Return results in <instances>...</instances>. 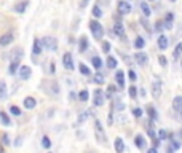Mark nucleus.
<instances>
[{
	"label": "nucleus",
	"mask_w": 182,
	"mask_h": 153,
	"mask_svg": "<svg viewBox=\"0 0 182 153\" xmlns=\"http://www.w3.org/2000/svg\"><path fill=\"white\" fill-rule=\"evenodd\" d=\"M158 61H160V64H161L163 67H164V65H166V64H168V59H166V58H164V56H163V54H161V56H158Z\"/></svg>",
	"instance_id": "nucleus-42"
},
{
	"label": "nucleus",
	"mask_w": 182,
	"mask_h": 153,
	"mask_svg": "<svg viewBox=\"0 0 182 153\" xmlns=\"http://www.w3.org/2000/svg\"><path fill=\"white\" fill-rule=\"evenodd\" d=\"M42 42L38 40V38H35L34 40V45H32V51H34V56H37V54H40L42 53Z\"/></svg>",
	"instance_id": "nucleus-12"
},
{
	"label": "nucleus",
	"mask_w": 182,
	"mask_h": 153,
	"mask_svg": "<svg viewBox=\"0 0 182 153\" xmlns=\"http://www.w3.org/2000/svg\"><path fill=\"white\" fill-rule=\"evenodd\" d=\"M0 153H5V150H3V147L0 145Z\"/></svg>",
	"instance_id": "nucleus-50"
},
{
	"label": "nucleus",
	"mask_w": 182,
	"mask_h": 153,
	"mask_svg": "<svg viewBox=\"0 0 182 153\" xmlns=\"http://www.w3.org/2000/svg\"><path fill=\"white\" fill-rule=\"evenodd\" d=\"M147 113H149V116L152 118V120H157V112H155V109H153L152 105L147 107Z\"/></svg>",
	"instance_id": "nucleus-30"
},
{
	"label": "nucleus",
	"mask_w": 182,
	"mask_h": 153,
	"mask_svg": "<svg viewBox=\"0 0 182 153\" xmlns=\"http://www.w3.org/2000/svg\"><path fill=\"white\" fill-rule=\"evenodd\" d=\"M94 134H96L98 142H101L102 145H107V137H106V132H104V129H102L99 120H94Z\"/></svg>",
	"instance_id": "nucleus-2"
},
{
	"label": "nucleus",
	"mask_w": 182,
	"mask_h": 153,
	"mask_svg": "<svg viewBox=\"0 0 182 153\" xmlns=\"http://www.w3.org/2000/svg\"><path fill=\"white\" fill-rule=\"evenodd\" d=\"M113 32H115L118 37H125V27H123V24L117 22V24L113 26Z\"/></svg>",
	"instance_id": "nucleus-18"
},
{
	"label": "nucleus",
	"mask_w": 182,
	"mask_h": 153,
	"mask_svg": "<svg viewBox=\"0 0 182 153\" xmlns=\"http://www.w3.org/2000/svg\"><path fill=\"white\" fill-rule=\"evenodd\" d=\"M31 73H32V70H31L29 65H21V67H19V77H21V78L27 80V78L31 77Z\"/></svg>",
	"instance_id": "nucleus-10"
},
{
	"label": "nucleus",
	"mask_w": 182,
	"mask_h": 153,
	"mask_svg": "<svg viewBox=\"0 0 182 153\" xmlns=\"http://www.w3.org/2000/svg\"><path fill=\"white\" fill-rule=\"evenodd\" d=\"M117 10H118L120 14H128V13H131V5H129L126 0H120L118 5H117Z\"/></svg>",
	"instance_id": "nucleus-4"
},
{
	"label": "nucleus",
	"mask_w": 182,
	"mask_h": 153,
	"mask_svg": "<svg viewBox=\"0 0 182 153\" xmlns=\"http://www.w3.org/2000/svg\"><path fill=\"white\" fill-rule=\"evenodd\" d=\"M180 54H182V43H177V45H176V48H174L173 58H174V59H179Z\"/></svg>",
	"instance_id": "nucleus-25"
},
{
	"label": "nucleus",
	"mask_w": 182,
	"mask_h": 153,
	"mask_svg": "<svg viewBox=\"0 0 182 153\" xmlns=\"http://www.w3.org/2000/svg\"><path fill=\"white\" fill-rule=\"evenodd\" d=\"M91 62H93V65L96 67V69H101V65H102V61H101V58H99V56H94V58L91 59Z\"/></svg>",
	"instance_id": "nucleus-29"
},
{
	"label": "nucleus",
	"mask_w": 182,
	"mask_h": 153,
	"mask_svg": "<svg viewBox=\"0 0 182 153\" xmlns=\"http://www.w3.org/2000/svg\"><path fill=\"white\" fill-rule=\"evenodd\" d=\"M86 48H88V40H86V37H82L80 38V53H85L86 51Z\"/></svg>",
	"instance_id": "nucleus-27"
},
{
	"label": "nucleus",
	"mask_w": 182,
	"mask_h": 153,
	"mask_svg": "<svg viewBox=\"0 0 182 153\" xmlns=\"http://www.w3.org/2000/svg\"><path fill=\"white\" fill-rule=\"evenodd\" d=\"M168 137V134H166V131H160V132H158V139H160V140H164V139H166Z\"/></svg>",
	"instance_id": "nucleus-45"
},
{
	"label": "nucleus",
	"mask_w": 182,
	"mask_h": 153,
	"mask_svg": "<svg viewBox=\"0 0 182 153\" xmlns=\"http://www.w3.org/2000/svg\"><path fill=\"white\" fill-rule=\"evenodd\" d=\"M180 137H182V131H180Z\"/></svg>",
	"instance_id": "nucleus-52"
},
{
	"label": "nucleus",
	"mask_w": 182,
	"mask_h": 153,
	"mask_svg": "<svg viewBox=\"0 0 182 153\" xmlns=\"http://www.w3.org/2000/svg\"><path fill=\"white\" fill-rule=\"evenodd\" d=\"M168 45H169V40H168L166 35H160V37H158V48H160V49H166Z\"/></svg>",
	"instance_id": "nucleus-11"
},
{
	"label": "nucleus",
	"mask_w": 182,
	"mask_h": 153,
	"mask_svg": "<svg viewBox=\"0 0 182 153\" xmlns=\"http://www.w3.org/2000/svg\"><path fill=\"white\" fill-rule=\"evenodd\" d=\"M42 145L45 147V148H50V147H51V140H50L48 135H45V137L42 139Z\"/></svg>",
	"instance_id": "nucleus-34"
},
{
	"label": "nucleus",
	"mask_w": 182,
	"mask_h": 153,
	"mask_svg": "<svg viewBox=\"0 0 182 153\" xmlns=\"http://www.w3.org/2000/svg\"><path fill=\"white\" fill-rule=\"evenodd\" d=\"M107 89H109V96H110L112 93H115V91H117V88H115V86H113V84H110V86H109V88H107Z\"/></svg>",
	"instance_id": "nucleus-47"
},
{
	"label": "nucleus",
	"mask_w": 182,
	"mask_h": 153,
	"mask_svg": "<svg viewBox=\"0 0 182 153\" xmlns=\"http://www.w3.org/2000/svg\"><path fill=\"white\" fill-rule=\"evenodd\" d=\"M134 46L138 48V49H142L145 46V40L142 37H136V40H134Z\"/></svg>",
	"instance_id": "nucleus-24"
},
{
	"label": "nucleus",
	"mask_w": 182,
	"mask_h": 153,
	"mask_svg": "<svg viewBox=\"0 0 182 153\" xmlns=\"http://www.w3.org/2000/svg\"><path fill=\"white\" fill-rule=\"evenodd\" d=\"M179 147H180V144H179V142H176V140H171V144L168 145L166 151H168V153H174V150H177Z\"/></svg>",
	"instance_id": "nucleus-23"
},
{
	"label": "nucleus",
	"mask_w": 182,
	"mask_h": 153,
	"mask_svg": "<svg viewBox=\"0 0 182 153\" xmlns=\"http://www.w3.org/2000/svg\"><path fill=\"white\" fill-rule=\"evenodd\" d=\"M11 40H13V35L11 33H5V35L0 37V46H7V45L11 43Z\"/></svg>",
	"instance_id": "nucleus-13"
},
{
	"label": "nucleus",
	"mask_w": 182,
	"mask_h": 153,
	"mask_svg": "<svg viewBox=\"0 0 182 153\" xmlns=\"http://www.w3.org/2000/svg\"><path fill=\"white\" fill-rule=\"evenodd\" d=\"M10 112L13 113V115H21V110H19L16 105H11V107H10Z\"/></svg>",
	"instance_id": "nucleus-40"
},
{
	"label": "nucleus",
	"mask_w": 182,
	"mask_h": 153,
	"mask_svg": "<svg viewBox=\"0 0 182 153\" xmlns=\"http://www.w3.org/2000/svg\"><path fill=\"white\" fill-rule=\"evenodd\" d=\"M133 115H134L136 118H139V116H142V110H141L139 107H138V109H134V110H133Z\"/></svg>",
	"instance_id": "nucleus-43"
},
{
	"label": "nucleus",
	"mask_w": 182,
	"mask_h": 153,
	"mask_svg": "<svg viewBox=\"0 0 182 153\" xmlns=\"http://www.w3.org/2000/svg\"><path fill=\"white\" fill-rule=\"evenodd\" d=\"M134 58H136V62H138V64H141V65H145L147 61H149V56H147L145 53H142V51H138Z\"/></svg>",
	"instance_id": "nucleus-9"
},
{
	"label": "nucleus",
	"mask_w": 182,
	"mask_h": 153,
	"mask_svg": "<svg viewBox=\"0 0 182 153\" xmlns=\"http://www.w3.org/2000/svg\"><path fill=\"white\" fill-rule=\"evenodd\" d=\"M35 105H37V100L34 99V97H31V96L24 99V107H26V109H29V110H31V109H34Z\"/></svg>",
	"instance_id": "nucleus-17"
},
{
	"label": "nucleus",
	"mask_w": 182,
	"mask_h": 153,
	"mask_svg": "<svg viewBox=\"0 0 182 153\" xmlns=\"http://www.w3.org/2000/svg\"><path fill=\"white\" fill-rule=\"evenodd\" d=\"M93 16H94V18H101V16H102V11H101V8H99V5H94Z\"/></svg>",
	"instance_id": "nucleus-32"
},
{
	"label": "nucleus",
	"mask_w": 182,
	"mask_h": 153,
	"mask_svg": "<svg viewBox=\"0 0 182 153\" xmlns=\"http://www.w3.org/2000/svg\"><path fill=\"white\" fill-rule=\"evenodd\" d=\"M147 153H158V150H157V147H152V148H149Z\"/></svg>",
	"instance_id": "nucleus-49"
},
{
	"label": "nucleus",
	"mask_w": 182,
	"mask_h": 153,
	"mask_svg": "<svg viewBox=\"0 0 182 153\" xmlns=\"http://www.w3.org/2000/svg\"><path fill=\"white\" fill-rule=\"evenodd\" d=\"M78 97H80V100H82V102H86V100H88V97H89V94H88L86 89H83V91H82L80 94H78Z\"/></svg>",
	"instance_id": "nucleus-33"
},
{
	"label": "nucleus",
	"mask_w": 182,
	"mask_h": 153,
	"mask_svg": "<svg viewBox=\"0 0 182 153\" xmlns=\"http://www.w3.org/2000/svg\"><path fill=\"white\" fill-rule=\"evenodd\" d=\"M62 64H64V67L67 70L73 69V61H72V54L70 53H66L64 56H62Z\"/></svg>",
	"instance_id": "nucleus-7"
},
{
	"label": "nucleus",
	"mask_w": 182,
	"mask_h": 153,
	"mask_svg": "<svg viewBox=\"0 0 182 153\" xmlns=\"http://www.w3.org/2000/svg\"><path fill=\"white\" fill-rule=\"evenodd\" d=\"M173 19H174V14H173V13H168V14H166V21L173 22Z\"/></svg>",
	"instance_id": "nucleus-48"
},
{
	"label": "nucleus",
	"mask_w": 182,
	"mask_h": 153,
	"mask_svg": "<svg viewBox=\"0 0 182 153\" xmlns=\"http://www.w3.org/2000/svg\"><path fill=\"white\" fill-rule=\"evenodd\" d=\"M115 78H117V83H118V86H120V88H125V73H123L122 70H118V72H117Z\"/></svg>",
	"instance_id": "nucleus-19"
},
{
	"label": "nucleus",
	"mask_w": 182,
	"mask_h": 153,
	"mask_svg": "<svg viewBox=\"0 0 182 153\" xmlns=\"http://www.w3.org/2000/svg\"><path fill=\"white\" fill-rule=\"evenodd\" d=\"M0 137H2V142H3L5 145H10V137H8V134L2 132V134H0Z\"/></svg>",
	"instance_id": "nucleus-37"
},
{
	"label": "nucleus",
	"mask_w": 182,
	"mask_h": 153,
	"mask_svg": "<svg viewBox=\"0 0 182 153\" xmlns=\"http://www.w3.org/2000/svg\"><path fill=\"white\" fill-rule=\"evenodd\" d=\"M180 116H182V110H180Z\"/></svg>",
	"instance_id": "nucleus-53"
},
{
	"label": "nucleus",
	"mask_w": 182,
	"mask_h": 153,
	"mask_svg": "<svg viewBox=\"0 0 182 153\" xmlns=\"http://www.w3.org/2000/svg\"><path fill=\"white\" fill-rule=\"evenodd\" d=\"M42 43H43V46L48 48L50 51H56V48H58V40H56L54 37H45Z\"/></svg>",
	"instance_id": "nucleus-3"
},
{
	"label": "nucleus",
	"mask_w": 182,
	"mask_h": 153,
	"mask_svg": "<svg viewBox=\"0 0 182 153\" xmlns=\"http://www.w3.org/2000/svg\"><path fill=\"white\" fill-rule=\"evenodd\" d=\"M169 2H176V0H169Z\"/></svg>",
	"instance_id": "nucleus-51"
},
{
	"label": "nucleus",
	"mask_w": 182,
	"mask_h": 153,
	"mask_svg": "<svg viewBox=\"0 0 182 153\" xmlns=\"http://www.w3.org/2000/svg\"><path fill=\"white\" fill-rule=\"evenodd\" d=\"M141 10H142V13H144V16H150L152 14V10L149 7V3L147 2H141Z\"/></svg>",
	"instance_id": "nucleus-21"
},
{
	"label": "nucleus",
	"mask_w": 182,
	"mask_h": 153,
	"mask_svg": "<svg viewBox=\"0 0 182 153\" xmlns=\"http://www.w3.org/2000/svg\"><path fill=\"white\" fill-rule=\"evenodd\" d=\"M107 65H109V69H115L117 67V59L109 56V58H107Z\"/></svg>",
	"instance_id": "nucleus-28"
},
{
	"label": "nucleus",
	"mask_w": 182,
	"mask_h": 153,
	"mask_svg": "<svg viewBox=\"0 0 182 153\" xmlns=\"http://www.w3.org/2000/svg\"><path fill=\"white\" fill-rule=\"evenodd\" d=\"M128 93H129V97L134 99L136 96H138V88H136V86H129V91Z\"/></svg>",
	"instance_id": "nucleus-35"
},
{
	"label": "nucleus",
	"mask_w": 182,
	"mask_h": 153,
	"mask_svg": "<svg viewBox=\"0 0 182 153\" xmlns=\"http://www.w3.org/2000/svg\"><path fill=\"white\" fill-rule=\"evenodd\" d=\"M94 105H102L104 104V93H102V89H96L94 91Z\"/></svg>",
	"instance_id": "nucleus-8"
},
{
	"label": "nucleus",
	"mask_w": 182,
	"mask_h": 153,
	"mask_svg": "<svg viewBox=\"0 0 182 153\" xmlns=\"http://www.w3.org/2000/svg\"><path fill=\"white\" fill-rule=\"evenodd\" d=\"M134 144H136V147H138V148H144L145 147V139H144V135L142 134H138L134 137Z\"/></svg>",
	"instance_id": "nucleus-14"
},
{
	"label": "nucleus",
	"mask_w": 182,
	"mask_h": 153,
	"mask_svg": "<svg viewBox=\"0 0 182 153\" xmlns=\"http://www.w3.org/2000/svg\"><path fill=\"white\" fill-rule=\"evenodd\" d=\"M18 67H19V62H11V65H10V73H15L16 70H18Z\"/></svg>",
	"instance_id": "nucleus-38"
},
{
	"label": "nucleus",
	"mask_w": 182,
	"mask_h": 153,
	"mask_svg": "<svg viewBox=\"0 0 182 153\" xmlns=\"http://www.w3.org/2000/svg\"><path fill=\"white\" fill-rule=\"evenodd\" d=\"M107 123H109V126H112V123H113V116H112V110L109 113V118H107Z\"/></svg>",
	"instance_id": "nucleus-46"
},
{
	"label": "nucleus",
	"mask_w": 182,
	"mask_h": 153,
	"mask_svg": "<svg viewBox=\"0 0 182 153\" xmlns=\"http://www.w3.org/2000/svg\"><path fill=\"white\" fill-rule=\"evenodd\" d=\"M27 5H29V2H27V0H24V2H19V3H16V5H15V11H16V13H24L26 8H27Z\"/></svg>",
	"instance_id": "nucleus-15"
},
{
	"label": "nucleus",
	"mask_w": 182,
	"mask_h": 153,
	"mask_svg": "<svg viewBox=\"0 0 182 153\" xmlns=\"http://www.w3.org/2000/svg\"><path fill=\"white\" fill-rule=\"evenodd\" d=\"M123 150H125L123 140H122L120 137H117V139H115V151H117V153H123Z\"/></svg>",
	"instance_id": "nucleus-20"
},
{
	"label": "nucleus",
	"mask_w": 182,
	"mask_h": 153,
	"mask_svg": "<svg viewBox=\"0 0 182 153\" xmlns=\"http://www.w3.org/2000/svg\"><path fill=\"white\" fill-rule=\"evenodd\" d=\"M102 49H104V53H109L110 51V43L109 42H102Z\"/></svg>",
	"instance_id": "nucleus-41"
},
{
	"label": "nucleus",
	"mask_w": 182,
	"mask_h": 153,
	"mask_svg": "<svg viewBox=\"0 0 182 153\" xmlns=\"http://www.w3.org/2000/svg\"><path fill=\"white\" fill-rule=\"evenodd\" d=\"M5 94H7V84L5 81H0V99L5 97Z\"/></svg>",
	"instance_id": "nucleus-31"
},
{
	"label": "nucleus",
	"mask_w": 182,
	"mask_h": 153,
	"mask_svg": "<svg viewBox=\"0 0 182 153\" xmlns=\"http://www.w3.org/2000/svg\"><path fill=\"white\" fill-rule=\"evenodd\" d=\"M89 29H91V32H93V37L96 38V40H101V38L104 37V27L101 26V22L91 21L89 22Z\"/></svg>",
	"instance_id": "nucleus-1"
},
{
	"label": "nucleus",
	"mask_w": 182,
	"mask_h": 153,
	"mask_svg": "<svg viewBox=\"0 0 182 153\" xmlns=\"http://www.w3.org/2000/svg\"><path fill=\"white\" fill-rule=\"evenodd\" d=\"M48 86H50V93L51 94H58L59 93V86H58V83H56V81H50Z\"/></svg>",
	"instance_id": "nucleus-26"
},
{
	"label": "nucleus",
	"mask_w": 182,
	"mask_h": 153,
	"mask_svg": "<svg viewBox=\"0 0 182 153\" xmlns=\"http://www.w3.org/2000/svg\"><path fill=\"white\" fill-rule=\"evenodd\" d=\"M126 2H128V0H126Z\"/></svg>",
	"instance_id": "nucleus-55"
},
{
	"label": "nucleus",
	"mask_w": 182,
	"mask_h": 153,
	"mask_svg": "<svg viewBox=\"0 0 182 153\" xmlns=\"http://www.w3.org/2000/svg\"><path fill=\"white\" fill-rule=\"evenodd\" d=\"M80 72L83 73V75H91V70L85 64H80Z\"/></svg>",
	"instance_id": "nucleus-36"
},
{
	"label": "nucleus",
	"mask_w": 182,
	"mask_h": 153,
	"mask_svg": "<svg viewBox=\"0 0 182 153\" xmlns=\"http://www.w3.org/2000/svg\"><path fill=\"white\" fill-rule=\"evenodd\" d=\"M173 109L177 110V112L182 110V96H176L173 99Z\"/></svg>",
	"instance_id": "nucleus-16"
},
{
	"label": "nucleus",
	"mask_w": 182,
	"mask_h": 153,
	"mask_svg": "<svg viewBox=\"0 0 182 153\" xmlns=\"http://www.w3.org/2000/svg\"><path fill=\"white\" fill-rule=\"evenodd\" d=\"M48 153H51V151H48Z\"/></svg>",
	"instance_id": "nucleus-54"
},
{
	"label": "nucleus",
	"mask_w": 182,
	"mask_h": 153,
	"mask_svg": "<svg viewBox=\"0 0 182 153\" xmlns=\"http://www.w3.org/2000/svg\"><path fill=\"white\" fill-rule=\"evenodd\" d=\"M22 56H24V53H22L21 48H15L13 51H11V56H10V61L11 62H19L22 59Z\"/></svg>",
	"instance_id": "nucleus-6"
},
{
	"label": "nucleus",
	"mask_w": 182,
	"mask_h": 153,
	"mask_svg": "<svg viewBox=\"0 0 182 153\" xmlns=\"http://www.w3.org/2000/svg\"><path fill=\"white\" fill-rule=\"evenodd\" d=\"M152 96L155 99H158L161 96V81L160 80H155L152 84Z\"/></svg>",
	"instance_id": "nucleus-5"
},
{
	"label": "nucleus",
	"mask_w": 182,
	"mask_h": 153,
	"mask_svg": "<svg viewBox=\"0 0 182 153\" xmlns=\"http://www.w3.org/2000/svg\"><path fill=\"white\" fill-rule=\"evenodd\" d=\"M0 121H2L5 126H10L11 124V120H10V116L7 115L5 112H0Z\"/></svg>",
	"instance_id": "nucleus-22"
},
{
	"label": "nucleus",
	"mask_w": 182,
	"mask_h": 153,
	"mask_svg": "<svg viewBox=\"0 0 182 153\" xmlns=\"http://www.w3.org/2000/svg\"><path fill=\"white\" fill-rule=\"evenodd\" d=\"M128 77H129V80H131V81H134L136 78H138V77H136V72H134V70H129V72H128Z\"/></svg>",
	"instance_id": "nucleus-44"
},
{
	"label": "nucleus",
	"mask_w": 182,
	"mask_h": 153,
	"mask_svg": "<svg viewBox=\"0 0 182 153\" xmlns=\"http://www.w3.org/2000/svg\"><path fill=\"white\" fill-rule=\"evenodd\" d=\"M94 83L102 84V83H104V77H102V75H99V73H98V75H94Z\"/></svg>",
	"instance_id": "nucleus-39"
}]
</instances>
